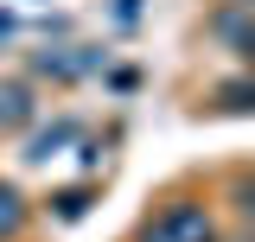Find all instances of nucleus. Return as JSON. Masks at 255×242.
I'll use <instances>...</instances> for the list:
<instances>
[{
	"instance_id": "7ed1b4c3",
	"label": "nucleus",
	"mask_w": 255,
	"mask_h": 242,
	"mask_svg": "<svg viewBox=\"0 0 255 242\" xmlns=\"http://www.w3.org/2000/svg\"><path fill=\"white\" fill-rule=\"evenodd\" d=\"M217 102H223V109H255V83H223Z\"/></svg>"
},
{
	"instance_id": "f03ea898",
	"label": "nucleus",
	"mask_w": 255,
	"mask_h": 242,
	"mask_svg": "<svg viewBox=\"0 0 255 242\" xmlns=\"http://www.w3.org/2000/svg\"><path fill=\"white\" fill-rule=\"evenodd\" d=\"M19 223H26V198H19L13 185H0V236H13Z\"/></svg>"
},
{
	"instance_id": "39448f33",
	"label": "nucleus",
	"mask_w": 255,
	"mask_h": 242,
	"mask_svg": "<svg viewBox=\"0 0 255 242\" xmlns=\"http://www.w3.org/2000/svg\"><path fill=\"white\" fill-rule=\"evenodd\" d=\"M243 58H249V77H255V26H249V38H243Z\"/></svg>"
},
{
	"instance_id": "423d86ee",
	"label": "nucleus",
	"mask_w": 255,
	"mask_h": 242,
	"mask_svg": "<svg viewBox=\"0 0 255 242\" xmlns=\"http://www.w3.org/2000/svg\"><path fill=\"white\" fill-rule=\"evenodd\" d=\"M243 6H255V0H243Z\"/></svg>"
},
{
	"instance_id": "f257e3e1",
	"label": "nucleus",
	"mask_w": 255,
	"mask_h": 242,
	"mask_svg": "<svg viewBox=\"0 0 255 242\" xmlns=\"http://www.w3.org/2000/svg\"><path fill=\"white\" fill-rule=\"evenodd\" d=\"M140 242H217V223H211L204 204H166L140 230Z\"/></svg>"
},
{
	"instance_id": "20e7f679",
	"label": "nucleus",
	"mask_w": 255,
	"mask_h": 242,
	"mask_svg": "<svg viewBox=\"0 0 255 242\" xmlns=\"http://www.w3.org/2000/svg\"><path fill=\"white\" fill-rule=\"evenodd\" d=\"M236 211L255 223V179H243V185H236Z\"/></svg>"
}]
</instances>
